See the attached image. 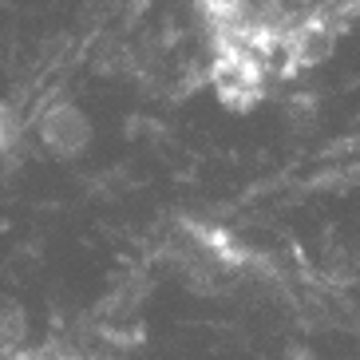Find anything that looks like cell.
<instances>
[{
	"instance_id": "obj_1",
	"label": "cell",
	"mask_w": 360,
	"mask_h": 360,
	"mask_svg": "<svg viewBox=\"0 0 360 360\" xmlns=\"http://www.w3.org/2000/svg\"><path fill=\"white\" fill-rule=\"evenodd\" d=\"M40 135L56 155H79V150L87 147V139H91V127H87L84 111H79L75 103H60V107H52V111L44 115Z\"/></svg>"
},
{
	"instance_id": "obj_2",
	"label": "cell",
	"mask_w": 360,
	"mask_h": 360,
	"mask_svg": "<svg viewBox=\"0 0 360 360\" xmlns=\"http://www.w3.org/2000/svg\"><path fill=\"white\" fill-rule=\"evenodd\" d=\"M16 135H20V119H16L8 107L0 103V150H8Z\"/></svg>"
}]
</instances>
